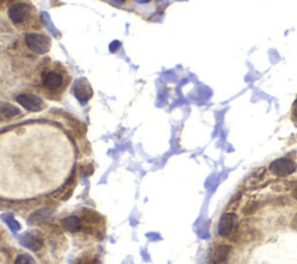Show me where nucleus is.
<instances>
[{"instance_id": "f257e3e1", "label": "nucleus", "mask_w": 297, "mask_h": 264, "mask_svg": "<svg viewBox=\"0 0 297 264\" xmlns=\"http://www.w3.org/2000/svg\"><path fill=\"white\" fill-rule=\"evenodd\" d=\"M269 172L277 177L290 176L297 170V164L289 158H280L269 165Z\"/></svg>"}, {"instance_id": "f03ea898", "label": "nucleus", "mask_w": 297, "mask_h": 264, "mask_svg": "<svg viewBox=\"0 0 297 264\" xmlns=\"http://www.w3.org/2000/svg\"><path fill=\"white\" fill-rule=\"evenodd\" d=\"M238 227V217L233 212H226L221 217L218 223V234L222 238H230Z\"/></svg>"}, {"instance_id": "7ed1b4c3", "label": "nucleus", "mask_w": 297, "mask_h": 264, "mask_svg": "<svg viewBox=\"0 0 297 264\" xmlns=\"http://www.w3.org/2000/svg\"><path fill=\"white\" fill-rule=\"evenodd\" d=\"M26 44L35 53H45L50 48V41L48 37L40 34H28L26 36Z\"/></svg>"}, {"instance_id": "20e7f679", "label": "nucleus", "mask_w": 297, "mask_h": 264, "mask_svg": "<svg viewBox=\"0 0 297 264\" xmlns=\"http://www.w3.org/2000/svg\"><path fill=\"white\" fill-rule=\"evenodd\" d=\"M9 17L14 23H21L30 17V7L24 3H18L9 10Z\"/></svg>"}, {"instance_id": "39448f33", "label": "nucleus", "mask_w": 297, "mask_h": 264, "mask_svg": "<svg viewBox=\"0 0 297 264\" xmlns=\"http://www.w3.org/2000/svg\"><path fill=\"white\" fill-rule=\"evenodd\" d=\"M17 101L29 111H40L43 108V101L34 94H21L18 96Z\"/></svg>"}, {"instance_id": "423d86ee", "label": "nucleus", "mask_w": 297, "mask_h": 264, "mask_svg": "<svg viewBox=\"0 0 297 264\" xmlns=\"http://www.w3.org/2000/svg\"><path fill=\"white\" fill-rule=\"evenodd\" d=\"M231 253V247L225 243L216 244L210 256L211 264H227Z\"/></svg>"}, {"instance_id": "0eeeda50", "label": "nucleus", "mask_w": 297, "mask_h": 264, "mask_svg": "<svg viewBox=\"0 0 297 264\" xmlns=\"http://www.w3.org/2000/svg\"><path fill=\"white\" fill-rule=\"evenodd\" d=\"M75 92H76L77 99H78L79 101H82L83 103L86 102V101L90 99L91 95H92V91H91L90 86H88V84L84 80L77 81Z\"/></svg>"}, {"instance_id": "6e6552de", "label": "nucleus", "mask_w": 297, "mask_h": 264, "mask_svg": "<svg viewBox=\"0 0 297 264\" xmlns=\"http://www.w3.org/2000/svg\"><path fill=\"white\" fill-rule=\"evenodd\" d=\"M62 83H63V78L60 75L58 72H55V71H51L49 72L47 76L44 78V86L47 87L50 91H55V89L60 88Z\"/></svg>"}, {"instance_id": "1a4fd4ad", "label": "nucleus", "mask_w": 297, "mask_h": 264, "mask_svg": "<svg viewBox=\"0 0 297 264\" xmlns=\"http://www.w3.org/2000/svg\"><path fill=\"white\" fill-rule=\"evenodd\" d=\"M62 226L64 227V230H67L69 232H77V231L80 230L82 224H80V220H79L78 217L71 216V217H68V218H65L63 221H62Z\"/></svg>"}, {"instance_id": "9d476101", "label": "nucleus", "mask_w": 297, "mask_h": 264, "mask_svg": "<svg viewBox=\"0 0 297 264\" xmlns=\"http://www.w3.org/2000/svg\"><path fill=\"white\" fill-rule=\"evenodd\" d=\"M22 243L32 250H38L42 247V244H43L40 238H37V236L33 234H26L24 238H22Z\"/></svg>"}, {"instance_id": "9b49d317", "label": "nucleus", "mask_w": 297, "mask_h": 264, "mask_svg": "<svg viewBox=\"0 0 297 264\" xmlns=\"http://www.w3.org/2000/svg\"><path fill=\"white\" fill-rule=\"evenodd\" d=\"M259 207H260L259 202H250V203L246 204L244 209H243V213H244L245 216H251L253 215L254 212L258 211Z\"/></svg>"}, {"instance_id": "f8f14e48", "label": "nucleus", "mask_w": 297, "mask_h": 264, "mask_svg": "<svg viewBox=\"0 0 297 264\" xmlns=\"http://www.w3.org/2000/svg\"><path fill=\"white\" fill-rule=\"evenodd\" d=\"M3 114L5 115L7 118H12L15 115L20 114V110H19L17 107L11 106V104H6V106L3 108Z\"/></svg>"}, {"instance_id": "ddd939ff", "label": "nucleus", "mask_w": 297, "mask_h": 264, "mask_svg": "<svg viewBox=\"0 0 297 264\" xmlns=\"http://www.w3.org/2000/svg\"><path fill=\"white\" fill-rule=\"evenodd\" d=\"M15 264H36L35 261L30 257L29 255H19L17 259H15Z\"/></svg>"}, {"instance_id": "4468645a", "label": "nucleus", "mask_w": 297, "mask_h": 264, "mask_svg": "<svg viewBox=\"0 0 297 264\" xmlns=\"http://www.w3.org/2000/svg\"><path fill=\"white\" fill-rule=\"evenodd\" d=\"M48 216H49V211H47V210H41V211H37L36 213H34L30 218H32V220L34 221H42L47 219Z\"/></svg>"}, {"instance_id": "2eb2a0df", "label": "nucleus", "mask_w": 297, "mask_h": 264, "mask_svg": "<svg viewBox=\"0 0 297 264\" xmlns=\"http://www.w3.org/2000/svg\"><path fill=\"white\" fill-rule=\"evenodd\" d=\"M4 220L6 221V224L9 225V226L12 228V230H15V231L20 230V225H19L18 221L15 220L14 218H12L11 216H4Z\"/></svg>"}, {"instance_id": "dca6fc26", "label": "nucleus", "mask_w": 297, "mask_h": 264, "mask_svg": "<svg viewBox=\"0 0 297 264\" xmlns=\"http://www.w3.org/2000/svg\"><path fill=\"white\" fill-rule=\"evenodd\" d=\"M290 117H291V121L294 122L295 124H297V98H296L295 102H294V104H292V107H291Z\"/></svg>"}, {"instance_id": "f3484780", "label": "nucleus", "mask_w": 297, "mask_h": 264, "mask_svg": "<svg viewBox=\"0 0 297 264\" xmlns=\"http://www.w3.org/2000/svg\"><path fill=\"white\" fill-rule=\"evenodd\" d=\"M120 45H121V43H120L118 41H114V42H111L110 45H109V50H110V52H115V51H116V50L120 48Z\"/></svg>"}, {"instance_id": "a211bd4d", "label": "nucleus", "mask_w": 297, "mask_h": 264, "mask_svg": "<svg viewBox=\"0 0 297 264\" xmlns=\"http://www.w3.org/2000/svg\"><path fill=\"white\" fill-rule=\"evenodd\" d=\"M291 226H292V228H294V230L297 232V215L295 216L294 220H292V223H291Z\"/></svg>"}, {"instance_id": "6ab92c4d", "label": "nucleus", "mask_w": 297, "mask_h": 264, "mask_svg": "<svg viewBox=\"0 0 297 264\" xmlns=\"http://www.w3.org/2000/svg\"><path fill=\"white\" fill-rule=\"evenodd\" d=\"M135 2L138 3V4H146V3L151 2V0H135Z\"/></svg>"}, {"instance_id": "aec40b11", "label": "nucleus", "mask_w": 297, "mask_h": 264, "mask_svg": "<svg viewBox=\"0 0 297 264\" xmlns=\"http://www.w3.org/2000/svg\"><path fill=\"white\" fill-rule=\"evenodd\" d=\"M292 197H294L295 200L297 201V188L294 189V191H292Z\"/></svg>"}, {"instance_id": "412c9836", "label": "nucleus", "mask_w": 297, "mask_h": 264, "mask_svg": "<svg viewBox=\"0 0 297 264\" xmlns=\"http://www.w3.org/2000/svg\"><path fill=\"white\" fill-rule=\"evenodd\" d=\"M114 3H116V4H123L126 2V0H113Z\"/></svg>"}]
</instances>
